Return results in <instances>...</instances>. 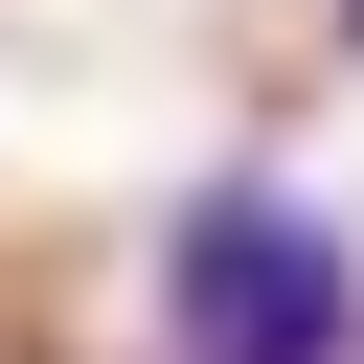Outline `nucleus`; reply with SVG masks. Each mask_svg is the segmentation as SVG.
Masks as SVG:
<instances>
[{"label":"nucleus","mask_w":364,"mask_h":364,"mask_svg":"<svg viewBox=\"0 0 364 364\" xmlns=\"http://www.w3.org/2000/svg\"><path fill=\"white\" fill-rule=\"evenodd\" d=\"M341 23H364V0H341Z\"/></svg>","instance_id":"nucleus-2"},{"label":"nucleus","mask_w":364,"mask_h":364,"mask_svg":"<svg viewBox=\"0 0 364 364\" xmlns=\"http://www.w3.org/2000/svg\"><path fill=\"white\" fill-rule=\"evenodd\" d=\"M159 341L182 364H364V250L250 159V182H205L159 228Z\"/></svg>","instance_id":"nucleus-1"}]
</instances>
